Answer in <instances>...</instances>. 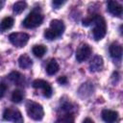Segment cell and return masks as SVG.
Wrapping results in <instances>:
<instances>
[{
  "instance_id": "24",
  "label": "cell",
  "mask_w": 123,
  "mask_h": 123,
  "mask_svg": "<svg viewBox=\"0 0 123 123\" xmlns=\"http://www.w3.org/2000/svg\"><path fill=\"white\" fill-rule=\"evenodd\" d=\"M58 83L61 85H66L67 84V78L65 76H62L58 79Z\"/></svg>"
},
{
  "instance_id": "5",
  "label": "cell",
  "mask_w": 123,
  "mask_h": 123,
  "mask_svg": "<svg viewBox=\"0 0 123 123\" xmlns=\"http://www.w3.org/2000/svg\"><path fill=\"white\" fill-rule=\"evenodd\" d=\"M3 119L6 121H11L13 123H23L24 119L21 112L16 109L7 108L3 113Z\"/></svg>"
},
{
  "instance_id": "19",
  "label": "cell",
  "mask_w": 123,
  "mask_h": 123,
  "mask_svg": "<svg viewBox=\"0 0 123 123\" xmlns=\"http://www.w3.org/2000/svg\"><path fill=\"white\" fill-rule=\"evenodd\" d=\"M9 79H10L12 82L17 84V83H19L20 80H21V74H20L18 71H12V72H11V73L9 74Z\"/></svg>"
},
{
  "instance_id": "23",
  "label": "cell",
  "mask_w": 123,
  "mask_h": 123,
  "mask_svg": "<svg viewBox=\"0 0 123 123\" xmlns=\"http://www.w3.org/2000/svg\"><path fill=\"white\" fill-rule=\"evenodd\" d=\"M91 23H92V16H91V17L85 18V19H83V21H82L83 26H89Z\"/></svg>"
},
{
  "instance_id": "8",
  "label": "cell",
  "mask_w": 123,
  "mask_h": 123,
  "mask_svg": "<svg viewBox=\"0 0 123 123\" xmlns=\"http://www.w3.org/2000/svg\"><path fill=\"white\" fill-rule=\"evenodd\" d=\"M107 6H108V11H109L112 15L118 16V17L122 15V6H121L118 2L111 0V1H109V2H108Z\"/></svg>"
},
{
  "instance_id": "21",
  "label": "cell",
  "mask_w": 123,
  "mask_h": 123,
  "mask_svg": "<svg viewBox=\"0 0 123 123\" xmlns=\"http://www.w3.org/2000/svg\"><path fill=\"white\" fill-rule=\"evenodd\" d=\"M7 88L8 87L5 84H0V98H2L5 95V93L7 91Z\"/></svg>"
},
{
  "instance_id": "26",
  "label": "cell",
  "mask_w": 123,
  "mask_h": 123,
  "mask_svg": "<svg viewBox=\"0 0 123 123\" xmlns=\"http://www.w3.org/2000/svg\"><path fill=\"white\" fill-rule=\"evenodd\" d=\"M3 6H4V1H0V10L2 9Z\"/></svg>"
},
{
  "instance_id": "9",
  "label": "cell",
  "mask_w": 123,
  "mask_h": 123,
  "mask_svg": "<svg viewBox=\"0 0 123 123\" xmlns=\"http://www.w3.org/2000/svg\"><path fill=\"white\" fill-rule=\"evenodd\" d=\"M118 117V113L115 111L111 110H103L102 118L106 123H114Z\"/></svg>"
},
{
  "instance_id": "16",
  "label": "cell",
  "mask_w": 123,
  "mask_h": 123,
  "mask_svg": "<svg viewBox=\"0 0 123 123\" xmlns=\"http://www.w3.org/2000/svg\"><path fill=\"white\" fill-rule=\"evenodd\" d=\"M27 8V3L25 1H17L13 4L12 7V11L15 14H19L21 13L25 9Z\"/></svg>"
},
{
  "instance_id": "3",
  "label": "cell",
  "mask_w": 123,
  "mask_h": 123,
  "mask_svg": "<svg viewBox=\"0 0 123 123\" xmlns=\"http://www.w3.org/2000/svg\"><path fill=\"white\" fill-rule=\"evenodd\" d=\"M43 21V15L37 12H30L27 17L24 19L23 21V25L24 27L31 29V28H36L37 26H39Z\"/></svg>"
},
{
  "instance_id": "6",
  "label": "cell",
  "mask_w": 123,
  "mask_h": 123,
  "mask_svg": "<svg viewBox=\"0 0 123 123\" xmlns=\"http://www.w3.org/2000/svg\"><path fill=\"white\" fill-rule=\"evenodd\" d=\"M91 55V48L88 44L83 43L79 46V48L76 51V60L79 62H83L86 61L89 56Z\"/></svg>"
},
{
  "instance_id": "7",
  "label": "cell",
  "mask_w": 123,
  "mask_h": 123,
  "mask_svg": "<svg viewBox=\"0 0 123 123\" xmlns=\"http://www.w3.org/2000/svg\"><path fill=\"white\" fill-rule=\"evenodd\" d=\"M33 87H35V88H42L43 95L45 97H47V98L52 96V93H53L52 86L48 82H46L44 80H41V79L35 80L33 82Z\"/></svg>"
},
{
  "instance_id": "1",
  "label": "cell",
  "mask_w": 123,
  "mask_h": 123,
  "mask_svg": "<svg viewBox=\"0 0 123 123\" xmlns=\"http://www.w3.org/2000/svg\"><path fill=\"white\" fill-rule=\"evenodd\" d=\"M92 23H94V28L92 30L93 37L95 40H101L107 33V24L104 17L100 14H94L92 16Z\"/></svg>"
},
{
  "instance_id": "25",
  "label": "cell",
  "mask_w": 123,
  "mask_h": 123,
  "mask_svg": "<svg viewBox=\"0 0 123 123\" xmlns=\"http://www.w3.org/2000/svg\"><path fill=\"white\" fill-rule=\"evenodd\" d=\"M83 123H94V122H93V120L90 119V118H86V119L83 121Z\"/></svg>"
},
{
  "instance_id": "11",
  "label": "cell",
  "mask_w": 123,
  "mask_h": 123,
  "mask_svg": "<svg viewBox=\"0 0 123 123\" xmlns=\"http://www.w3.org/2000/svg\"><path fill=\"white\" fill-rule=\"evenodd\" d=\"M103 66H104V62H103V58L101 56H95L89 64L90 71H92V72L100 71L103 68Z\"/></svg>"
},
{
  "instance_id": "20",
  "label": "cell",
  "mask_w": 123,
  "mask_h": 123,
  "mask_svg": "<svg viewBox=\"0 0 123 123\" xmlns=\"http://www.w3.org/2000/svg\"><path fill=\"white\" fill-rule=\"evenodd\" d=\"M44 37H45V38H47V39H49V40H53V39L59 37L58 35H57L53 30H51L50 28H48V29H46V30L44 31Z\"/></svg>"
},
{
  "instance_id": "4",
  "label": "cell",
  "mask_w": 123,
  "mask_h": 123,
  "mask_svg": "<svg viewBox=\"0 0 123 123\" xmlns=\"http://www.w3.org/2000/svg\"><path fill=\"white\" fill-rule=\"evenodd\" d=\"M29 35L26 33H21V32H17V33H12L9 36V39L11 41V43L12 45H14L15 47L21 48L23 46L26 45V43L29 40Z\"/></svg>"
},
{
  "instance_id": "12",
  "label": "cell",
  "mask_w": 123,
  "mask_h": 123,
  "mask_svg": "<svg viewBox=\"0 0 123 123\" xmlns=\"http://www.w3.org/2000/svg\"><path fill=\"white\" fill-rule=\"evenodd\" d=\"M110 54L113 59H120L122 56V46L118 42H112L110 46Z\"/></svg>"
},
{
  "instance_id": "18",
  "label": "cell",
  "mask_w": 123,
  "mask_h": 123,
  "mask_svg": "<svg viewBox=\"0 0 123 123\" xmlns=\"http://www.w3.org/2000/svg\"><path fill=\"white\" fill-rule=\"evenodd\" d=\"M23 96L24 95H23V93H22L21 90L15 89L12 93V101L13 103H20L22 101V99H23Z\"/></svg>"
},
{
  "instance_id": "17",
  "label": "cell",
  "mask_w": 123,
  "mask_h": 123,
  "mask_svg": "<svg viewBox=\"0 0 123 123\" xmlns=\"http://www.w3.org/2000/svg\"><path fill=\"white\" fill-rule=\"evenodd\" d=\"M32 51H33V54L36 56V57H37V58H41V57H43V55L45 54V52H46V47L44 46V45H35L34 47H33V49H32Z\"/></svg>"
},
{
  "instance_id": "10",
  "label": "cell",
  "mask_w": 123,
  "mask_h": 123,
  "mask_svg": "<svg viewBox=\"0 0 123 123\" xmlns=\"http://www.w3.org/2000/svg\"><path fill=\"white\" fill-rule=\"evenodd\" d=\"M50 29L53 30L57 35L58 37H61L62 35V33L64 32V24L62 20H59V19H53L51 22H50Z\"/></svg>"
},
{
  "instance_id": "13",
  "label": "cell",
  "mask_w": 123,
  "mask_h": 123,
  "mask_svg": "<svg viewBox=\"0 0 123 123\" xmlns=\"http://www.w3.org/2000/svg\"><path fill=\"white\" fill-rule=\"evenodd\" d=\"M32 60L31 58L26 55V54H23L19 57L18 59V65L20 68H23V69H26V68H29L31 65H32Z\"/></svg>"
},
{
  "instance_id": "2",
  "label": "cell",
  "mask_w": 123,
  "mask_h": 123,
  "mask_svg": "<svg viewBox=\"0 0 123 123\" xmlns=\"http://www.w3.org/2000/svg\"><path fill=\"white\" fill-rule=\"evenodd\" d=\"M26 108H27V113H28L29 117H31L32 119H34L36 121H39L43 118L44 111L40 104L30 101L27 103Z\"/></svg>"
},
{
  "instance_id": "14",
  "label": "cell",
  "mask_w": 123,
  "mask_h": 123,
  "mask_svg": "<svg viewBox=\"0 0 123 123\" xmlns=\"http://www.w3.org/2000/svg\"><path fill=\"white\" fill-rule=\"evenodd\" d=\"M13 23H14V19L11 16H7V17L3 18V20L0 23V31L4 32V31L11 29L13 26Z\"/></svg>"
},
{
  "instance_id": "15",
  "label": "cell",
  "mask_w": 123,
  "mask_h": 123,
  "mask_svg": "<svg viewBox=\"0 0 123 123\" xmlns=\"http://www.w3.org/2000/svg\"><path fill=\"white\" fill-rule=\"evenodd\" d=\"M59 69H60L59 63L56 62L55 59H52L48 62V64L46 66V72H47L48 75H54V74H56L59 71Z\"/></svg>"
},
{
  "instance_id": "22",
  "label": "cell",
  "mask_w": 123,
  "mask_h": 123,
  "mask_svg": "<svg viewBox=\"0 0 123 123\" xmlns=\"http://www.w3.org/2000/svg\"><path fill=\"white\" fill-rule=\"evenodd\" d=\"M65 3V1H62V0H54L53 2H52V4H53V6L56 8V9H58L59 7H61L62 4H64Z\"/></svg>"
}]
</instances>
